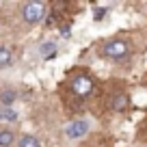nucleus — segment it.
<instances>
[{"label":"nucleus","mask_w":147,"mask_h":147,"mask_svg":"<svg viewBox=\"0 0 147 147\" xmlns=\"http://www.w3.org/2000/svg\"><path fill=\"white\" fill-rule=\"evenodd\" d=\"M61 30H63V37H69V26H63Z\"/></svg>","instance_id":"obj_13"},{"label":"nucleus","mask_w":147,"mask_h":147,"mask_svg":"<svg viewBox=\"0 0 147 147\" xmlns=\"http://www.w3.org/2000/svg\"><path fill=\"white\" fill-rule=\"evenodd\" d=\"M104 15H106V11H104V9H97V11H95V20H97V22H100Z\"/></svg>","instance_id":"obj_12"},{"label":"nucleus","mask_w":147,"mask_h":147,"mask_svg":"<svg viewBox=\"0 0 147 147\" xmlns=\"http://www.w3.org/2000/svg\"><path fill=\"white\" fill-rule=\"evenodd\" d=\"M108 106H110V110H115V113H123L130 106V95L128 93H115V95L110 97Z\"/></svg>","instance_id":"obj_5"},{"label":"nucleus","mask_w":147,"mask_h":147,"mask_svg":"<svg viewBox=\"0 0 147 147\" xmlns=\"http://www.w3.org/2000/svg\"><path fill=\"white\" fill-rule=\"evenodd\" d=\"M15 143V132L11 128H0V147H11Z\"/></svg>","instance_id":"obj_7"},{"label":"nucleus","mask_w":147,"mask_h":147,"mask_svg":"<svg viewBox=\"0 0 147 147\" xmlns=\"http://www.w3.org/2000/svg\"><path fill=\"white\" fill-rule=\"evenodd\" d=\"M102 50H104V56H108L113 61H119V59H125L130 54V43L123 41V39H110V41L104 43Z\"/></svg>","instance_id":"obj_3"},{"label":"nucleus","mask_w":147,"mask_h":147,"mask_svg":"<svg viewBox=\"0 0 147 147\" xmlns=\"http://www.w3.org/2000/svg\"><path fill=\"white\" fill-rule=\"evenodd\" d=\"M18 147H43L41 141L37 136H32V134H24L22 138L18 141Z\"/></svg>","instance_id":"obj_10"},{"label":"nucleus","mask_w":147,"mask_h":147,"mask_svg":"<svg viewBox=\"0 0 147 147\" xmlns=\"http://www.w3.org/2000/svg\"><path fill=\"white\" fill-rule=\"evenodd\" d=\"M89 130H91V123L87 119H74L65 128V136L67 138H82V136L89 134Z\"/></svg>","instance_id":"obj_4"},{"label":"nucleus","mask_w":147,"mask_h":147,"mask_svg":"<svg viewBox=\"0 0 147 147\" xmlns=\"http://www.w3.org/2000/svg\"><path fill=\"white\" fill-rule=\"evenodd\" d=\"M69 89H71L74 95L87 97V95H91V93L95 91V80H93L91 76H84V74H80V76H74V78H71V82H69Z\"/></svg>","instance_id":"obj_2"},{"label":"nucleus","mask_w":147,"mask_h":147,"mask_svg":"<svg viewBox=\"0 0 147 147\" xmlns=\"http://www.w3.org/2000/svg\"><path fill=\"white\" fill-rule=\"evenodd\" d=\"M18 100V91L15 89H2L0 91V106H11Z\"/></svg>","instance_id":"obj_8"},{"label":"nucleus","mask_w":147,"mask_h":147,"mask_svg":"<svg viewBox=\"0 0 147 147\" xmlns=\"http://www.w3.org/2000/svg\"><path fill=\"white\" fill-rule=\"evenodd\" d=\"M39 54H41L43 59H52V56L56 54V43L54 41H43L41 46H39Z\"/></svg>","instance_id":"obj_9"},{"label":"nucleus","mask_w":147,"mask_h":147,"mask_svg":"<svg viewBox=\"0 0 147 147\" xmlns=\"http://www.w3.org/2000/svg\"><path fill=\"white\" fill-rule=\"evenodd\" d=\"M11 63H13V54H11V50L7 46H0V69L9 67Z\"/></svg>","instance_id":"obj_11"},{"label":"nucleus","mask_w":147,"mask_h":147,"mask_svg":"<svg viewBox=\"0 0 147 147\" xmlns=\"http://www.w3.org/2000/svg\"><path fill=\"white\" fill-rule=\"evenodd\" d=\"M46 2H24L22 5V11H20V15H22V20L26 24H39L43 22V18H46Z\"/></svg>","instance_id":"obj_1"},{"label":"nucleus","mask_w":147,"mask_h":147,"mask_svg":"<svg viewBox=\"0 0 147 147\" xmlns=\"http://www.w3.org/2000/svg\"><path fill=\"white\" fill-rule=\"evenodd\" d=\"M20 119V113L13 108V106H0V121L5 123H13V121Z\"/></svg>","instance_id":"obj_6"}]
</instances>
